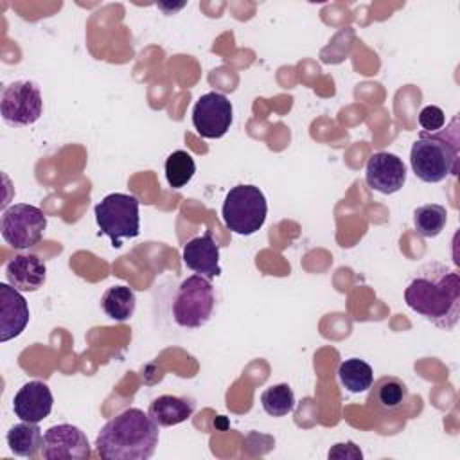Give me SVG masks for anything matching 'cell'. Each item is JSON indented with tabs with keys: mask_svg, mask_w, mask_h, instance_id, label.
<instances>
[{
	"mask_svg": "<svg viewBox=\"0 0 460 460\" xmlns=\"http://www.w3.org/2000/svg\"><path fill=\"white\" fill-rule=\"evenodd\" d=\"M404 302L433 325L453 329L460 316L458 271L440 262L424 264L404 288Z\"/></svg>",
	"mask_w": 460,
	"mask_h": 460,
	"instance_id": "1",
	"label": "cell"
},
{
	"mask_svg": "<svg viewBox=\"0 0 460 460\" xmlns=\"http://www.w3.org/2000/svg\"><path fill=\"white\" fill-rule=\"evenodd\" d=\"M158 428L140 408H126L97 433V453L102 460H147L156 451Z\"/></svg>",
	"mask_w": 460,
	"mask_h": 460,
	"instance_id": "2",
	"label": "cell"
},
{
	"mask_svg": "<svg viewBox=\"0 0 460 460\" xmlns=\"http://www.w3.org/2000/svg\"><path fill=\"white\" fill-rule=\"evenodd\" d=\"M458 162V117L451 129L420 131L410 149V165L415 176L426 183H438L449 174H456Z\"/></svg>",
	"mask_w": 460,
	"mask_h": 460,
	"instance_id": "3",
	"label": "cell"
},
{
	"mask_svg": "<svg viewBox=\"0 0 460 460\" xmlns=\"http://www.w3.org/2000/svg\"><path fill=\"white\" fill-rule=\"evenodd\" d=\"M268 214L264 192L255 185L232 187L223 201L221 216L225 226L239 235H252L262 228Z\"/></svg>",
	"mask_w": 460,
	"mask_h": 460,
	"instance_id": "4",
	"label": "cell"
},
{
	"mask_svg": "<svg viewBox=\"0 0 460 460\" xmlns=\"http://www.w3.org/2000/svg\"><path fill=\"white\" fill-rule=\"evenodd\" d=\"M138 199L133 194L111 192L104 196L93 208L99 232L111 239V246L119 248L120 239H133L140 234Z\"/></svg>",
	"mask_w": 460,
	"mask_h": 460,
	"instance_id": "5",
	"label": "cell"
},
{
	"mask_svg": "<svg viewBox=\"0 0 460 460\" xmlns=\"http://www.w3.org/2000/svg\"><path fill=\"white\" fill-rule=\"evenodd\" d=\"M216 309L214 286L203 275H190L176 289L172 318L183 329L203 327Z\"/></svg>",
	"mask_w": 460,
	"mask_h": 460,
	"instance_id": "6",
	"label": "cell"
},
{
	"mask_svg": "<svg viewBox=\"0 0 460 460\" xmlns=\"http://www.w3.org/2000/svg\"><path fill=\"white\" fill-rule=\"evenodd\" d=\"M47 228V216L29 203H14L2 212L0 232L4 241L14 250H29L38 244Z\"/></svg>",
	"mask_w": 460,
	"mask_h": 460,
	"instance_id": "7",
	"label": "cell"
},
{
	"mask_svg": "<svg viewBox=\"0 0 460 460\" xmlns=\"http://www.w3.org/2000/svg\"><path fill=\"white\" fill-rule=\"evenodd\" d=\"M43 113V99L40 86L29 79H18L2 88L0 115L11 128H25L34 124Z\"/></svg>",
	"mask_w": 460,
	"mask_h": 460,
	"instance_id": "8",
	"label": "cell"
},
{
	"mask_svg": "<svg viewBox=\"0 0 460 460\" xmlns=\"http://www.w3.org/2000/svg\"><path fill=\"white\" fill-rule=\"evenodd\" d=\"M234 120V106L219 92L203 93L192 108V124L203 138H221Z\"/></svg>",
	"mask_w": 460,
	"mask_h": 460,
	"instance_id": "9",
	"label": "cell"
},
{
	"mask_svg": "<svg viewBox=\"0 0 460 460\" xmlns=\"http://www.w3.org/2000/svg\"><path fill=\"white\" fill-rule=\"evenodd\" d=\"M41 456L45 460H86L92 456V447L81 428L56 424L43 433Z\"/></svg>",
	"mask_w": 460,
	"mask_h": 460,
	"instance_id": "10",
	"label": "cell"
},
{
	"mask_svg": "<svg viewBox=\"0 0 460 460\" xmlns=\"http://www.w3.org/2000/svg\"><path fill=\"white\" fill-rule=\"evenodd\" d=\"M365 181L372 190L394 194L406 183V165L397 155L377 151L365 165Z\"/></svg>",
	"mask_w": 460,
	"mask_h": 460,
	"instance_id": "11",
	"label": "cell"
},
{
	"mask_svg": "<svg viewBox=\"0 0 460 460\" xmlns=\"http://www.w3.org/2000/svg\"><path fill=\"white\" fill-rule=\"evenodd\" d=\"M31 318L29 304L22 291L9 282H0V341L18 338Z\"/></svg>",
	"mask_w": 460,
	"mask_h": 460,
	"instance_id": "12",
	"label": "cell"
},
{
	"mask_svg": "<svg viewBox=\"0 0 460 460\" xmlns=\"http://www.w3.org/2000/svg\"><path fill=\"white\" fill-rule=\"evenodd\" d=\"M54 397L47 383L27 381L13 397V411L18 419L27 422H41L52 411Z\"/></svg>",
	"mask_w": 460,
	"mask_h": 460,
	"instance_id": "13",
	"label": "cell"
},
{
	"mask_svg": "<svg viewBox=\"0 0 460 460\" xmlns=\"http://www.w3.org/2000/svg\"><path fill=\"white\" fill-rule=\"evenodd\" d=\"M181 259L189 270L207 277L208 280L214 277H219L221 273L219 244L214 241V235L210 230H207L203 235L192 237L183 246Z\"/></svg>",
	"mask_w": 460,
	"mask_h": 460,
	"instance_id": "14",
	"label": "cell"
},
{
	"mask_svg": "<svg viewBox=\"0 0 460 460\" xmlns=\"http://www.w3.org/2000/svg\"><path fill=\"white\" fill-rule=\"evenodd\" d=\"M7 282L22 293L38 291L47 279L45 262L34 253H18L5 264Z\"/></svg>",
	"mask_w": 460,
	"mask_h": 460,
	"instance_id": "15",
	"label": "cell"
},
{
	"mask_svg": "<svg viewBox=\"0 0 460 460\" xmlns=\"http://www.w3.org/2000/svg\"><path fill=\"white\" fill-rule=\"evenodd\" d=\"M368 406L377 413H394L397 411L408 397V386L402 379L395 376H383L370 385Z\"/></svg>",
	"mask_w": 460,
	"mask_h": 460,
	"instance_id": "16",
	"label": "cell"
},
{
	"mask_svg": "<svg viewBox=\"0 0 460 460\" xmlns=\"http://www.w3.org/2000/svg\"><path fill=\"white\" fill-rule=\"evenodd\" d=\"M194 401L180 395H158L149 402L147 415L160 426L169 428L185 422L194 413Z\"/></svg>",
	"mask_w": 460,
	"mask_h": 460,
	"instance_id": "17",
	"label": "cell"
},
{
	"mask_svg": "<svg viewBox=\"0 0 460 460\" xmlns=\"http://www.w3.org/2000/svg\"><path fill=\"white\" fill-rule=\"evenodd\" d=\"M5 440H7L11 453H14L16 456L34 458L38 455V451H41L43 433H41V428L38 426V422L22 420L9 428Z\"/></svg>",
	"mask_w": 460,
	"mask_h": 460,
	"instance_id": "18",
	"label": "cell"
},
{
	"mask_svg": "<svg viewBox=\"0 0 460 460\" xmlns=\"http://www.w3.org/2000/svg\"><path fill=\"white\" fill-rule=\"evenodd\" d=\"M101 307L108 318L115 322H126L133 316L137 307L135 291L128 286H111L104 291Z\"/></svg>",
	"mask_w": 460,
	"mask_h": 460,
	"instance_id": "19",
	"label": "cell"
},
{
	"mask_svg": "<svg viewBox=\"0 0 460 460\" xmlns=\"http://www.w3.org/2000/svg\"><path fill=\"white\" fill-rule=\"evenodd\" d=\"M338 379L341 386L350 394H361L374 383V370L367 361L359 358H349L340 363Z\"/></svg>",
	"mask_w": 460,
	"mask_h": 460,
	"instance_id": "20",
	"label": "cell"
},
{
	"mask_svg": "<svg viewBox=\"0 0 460 460\" xmlns=\"http://www.w3.org/2000/svg\"><path fill=\"white\" fill-rule=\"evenodd\" d=\"M447 223V210L438 203H426L413 210V226L422 237H437Z\"/></svg>",
	"mask_w": 460,
	"mask_h": 460,
	"instance_id": "21",
	"label": "cell"
},
{
	"mask_svg": "<svg viewBox=\"0 0 460 460\" xmlns=\"http://www.w3.org/2000/svg\"><path fill=\"white\" fill-rule=\"evenodd\" d=\"M262 410L271 417H284L295 408V394L288 383L268 386L261 394Z\"/></svg>",
	"mask_w": 460,
	"mask_h": 460,
	"instance_id": "22",
	"label": "cell"
},
{
	"mask_svg": "<svg viewBox=\"0 0 460 460\" xmlns=\"http://www.w3.org/2000/svg\"><path fill=\"white\" fill-rule=\"evenodd\" d=\"M196 172V164L187 151H172L165 160V178L172 189L185 187Z\"/></svg>",
	"mask_w": 460,
	"mask_h": 460,
	"instance_id": "23",
	"label": "cell"
},
{
	"mask_svg": "<svg viewBox=\"0 0 460 460\" xmlns=\"http://www.w3.org/2000/svg\"><path fill=\"white\" fill-rule=\"evenodd\" d=\"M446 124V115H444V110L435 106V104H429V106H424L419 113V126L422 128V131H428V133H435V131H440Z\"/></svg>",
	"mask_w": 460,
	"mask_h": 460,
	"instance_id": "24",
	"label": "cell"
},
{
	"mask_svg": "<svg viewBox=\"0 0 460 460\" xmlns=\"http://www.w3.org/2000/svg\"><path fill=\"white\" fill-rule=\"evenodd\" d=\"M361 458V451L358 449V446L354 442H340L334 444V447L329 451V458Z\"/></svg>",
	"mask_w": 460,
	"mask_h": 460,
	"instance_id": "25",
	"label": "cell"
}]
</instances>
